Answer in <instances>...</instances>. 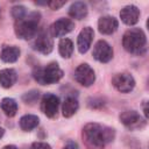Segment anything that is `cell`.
I'll return each mask as SVG.
<instances>
[{
	"instance_id": "cell-5",
	"label": "cell",
	"mask_w": 149,
	"mask_h": 149,
	"mask_svg": "<svg viewBox=\"0 0 149 149\" xmlns=\"http://www.w3.org/2000/svg\"><path fill=\"white\" fill-rule=\"evenodd\" d=\"M112 83L114 87L121 93H129L135 87V79L128 72L116 73L112 78Z\"/></svg>"
},
{
	"instance_id": "cell-11",
	"label": "cell",
	"mask_w": 149,
	"mask_h": 149,
	"mask_svg": "<svg viewBox=\"0 0 149 149\" xmlns=\"http://www.w3.org/2000/svg\"><path fill=\"white\" fill-rule=\"evenodd\" d=\"M33 48L43 54V55H48L54 49V42H52V38L44 31L37 34V36L35 37V41L33 43Z\"/></svg>"
},
{
	"instance_id": "cell-6",
	"label": "cell",
	"mask_w": 149,
	"mask_h": 149,
	"mask_svg": "<svg viewBox=\"0 0 149 149\" xmlns=\"http://www.w3.org/2000/svg\"><path fill=\"white\" fill-rule=\"evenodd\" d=\"M120 121L122 122V125L130 129V130H135V129H140L142 127H144L146 121L144 119L136 112V111H125L120 114Z\"/></svg>"
},
{
	"instance_id": "cell-12",
	"label": "cell",
	"mask_w": 149,
	"mask_h": 149,
	"mask_svg": "<svg viewBox=\"0 0 149 149\" xmlns=\"http://www.w3.org/2000/svg\"><path fill=\"white\" fill-rule=\"evenodd\" d=\"M94 36V31L91 27H85L84 29L80 30L78 37H77V47H78V51L80 54H85L92 43Z\"/></svg>"
},
{
	"instance_id": "cell-16",
	"label": "cell",
	"mask_w": 149,
	"mask_h": 149,
	"mask_svg": "<svg viewBox=\"0 0 149 149\" xmlns=\"http://www.w3.org/2000/svg\"><path fill=\"white\" fill-rule=\"evenodd\" d=\"M17 79L16 71L14 69H2L0 71V85L5 88L12 87Z\"/></svg>"
},
{
	"instance_id": "cell-30",
	"label": "cell",
	"mask_w": 149,
	"mask_h": 149,
	"mask_svg": "<svg viewBox=\"0 0 149 149\" xmlns=\"http://www.w3.org/2000/svg\"><path fill=\"white\" fill-rule=\"evenodd\" d=\"M147 28H148V29H149V19H148V20H147Z\"/></svg>"
},
{
	"instance_id": "cell-29",
	"label": "cell",
	"mask_w": 149,
	"mask_h": 149,
	"mask_svg": "<svg viewBox=\"0 0 149 149\" xmlns=\"http://www.w3.org/2000/svg\"><path fill=\"white\" fill-rule=\"evenodd\" d=\"M3 134H5V130H3V128H2V127H0V139L3 136Z\"/></svg>"
},
{
	"instance_id": "cell-21",
	"label": "cell",
	"mask_w": 149,
	"mask_h": 149,
	"mask_svg": "<svg viewBox=\"0 0 149 149\" xmlns=\"http://www.w3.org/2000/svg\"><path fill=\"white\" fill-rule=\"evenodd\" d=\"M0 106H1V109L5 112V114L7 116H9V118L14 116L16 114V112H17V104L12 98H3L1 100Z\"/></svg>"
},
{
	"instance_id": "cell-22",
	"label": "cell",
	"mask_w": 149,
	"mask_h": 149,
	"mask_svg": "<svg viewBox=\"0 0 149 149\" xmlns=\"http://www.w3.org/2000/svg\"><path fill=\"white\" fill-rule=\"evenodd\" d=\"M12 16H13L16 21L22 20L23 17L27 16V9H26V7H24V6H21V5L14 6V7L12 8Z\"/></svg>"
},
{
	"instance_id": "cell-13",
	"label": "cell",
	"mask_w": 149,
	"mask_h": 149,
	"mask_svg": "<svg viewBox=\"0 0 149 149\" xmlns=\"http://www.w3.org/2000/svg\"><path fill=\"white\" fill-rule=\"evenodd\" d=\"M120 17H121V21L123 23H126L127 26H134L139 21L140 10H139V8L136 6L128 5V6H126V7H123L121 9Z\"/></svg>"
},
{
	"instance_id": "cell-26",
	"label": "cell",
	"mask_w": 149,
	"mask_h": 149,
	"mask_svg": "<svg viewBox=\"0 0 149 149\" xmlns=\"http://www.w3.org/2000/svg\"><path fill=\"white\" fill-rule=\"evenodd\" d=\"M142 112H143L144 116L149 120V100H146L142 102Z\"/></svg>"
},
{
	"instance_id": "cell-15",
	"label": "cell",
	"mask_w": 149,
	"mask_h": 149,
	"mask_svg": "<svg viewBox=\"0 0 149 149\" xmlns=\"http://www.w3.org/2000/svg\"><path fill=\"white\" fill-rule=\"evenodd\" d=\"M87 12V6L83 1H76L69 8V15L76 20H83L84 17H86Z\"/></svg>"
},
{
	"instance_id": "cell-28",
	"label": "cell",
	"mask_w": 149,
	"mask_h": 149,
	"mask_svg": "<svg viewBox=\"0 0 149 149\" xmlns=\"http://www.w3.org/2000/svg\"><path fill=\"white\" fill-rule=\"evenodd\" d=\"M2 149H17V147L14 144H8V146H5Z\"/></svg>"
},
{
	"instance_id": "cell-25",
	"label": "cell",
	"mask_w": 149,
	"mask_h": 149,
	"mask_svg": "<svg viewBox=\"0 0 149 149\" xmlns=\"http://www.w3.org/2000/svg\"><path fill=\"white\" fill-rule=\"evenodd\" d=\"M30 149H51V147L45 142H34Z\"/></svg>"
},
{
	"instance_id": "cell-27",
	"label": "cell",
	"mask_w": 149,
	"mask_h": 149,
	"mask_svg": "<svg viewBox=\"0 0 149 149\" xmlns=\"http://www.w3.org/2000/svg\"><path fill=\"white\" fill-rule=\"evenodd\" d=\"M62 149H79V147L74 141H68Z\"/></svg>"
},
{
	"instance_id": "cell-4",
	"label": "cell",
	"mask_w": 149,
	"mask_h": 149,
	"mask_svg": "<svg viewBox=\"0 0 149 149\" xmlns=\"http://www.w3.org/2000/svg\"><path fill=\"white\" fill-rule=\"evenodd\" d=\"M34 79L41 85H50L59 81L63 77V70L59 68L58 63L51 62L44 68L37 66L33 71Z\"/></svg>"
},
{
	"instance_id": "cell-8",
	"label": "cell",
	"mask_w": 149,
	"mask_h": 149,
	"mask_svg": "<svg viewBox=\"0 0 149 149\" xmlns=\"http://www.w3.org/2000/svg\"><path fill=\"white\" fill-rule=\"evenodd\" d=\"M59 107V99L52 93H45L41 100V111L48 118H55Z\"/></svg>"
},
{
	"instance_id": "cell-19",
	"label": "cell",
	"mask_w": 149,
	"mask_h": 149,
	"mask_svg": "<svg viewBox=\"0 0 149 149\" xmlns=\"http://www.w3.org/2000/svg\"><path fill=\"white\" fill-rule=\"evenodd\" d=\"M79 107V104H78V100L73 97H68L64 102H63V107H62V112H63V115L65 118H70L72 116L77 109Z\"/></svg>"
},
{
	"instance_id": "cell-20",
	"label": "cell",
	"mask_w": 149,
	"mask_h": 149,
	"mask_svg": "<svg viewBox=\"0 0 149 149\" xmlns=\"http://www.w3.org/2000/svg\"><path fill=\"white\" fill-rule=\"evenodd\" d=\"M58 51L63 58H70L73 52V43L70 38H62L58 43Z\"/></svg>"
},
{
	"instance_id": "cell-2",
	"label": "cell",
	"mask_w": 149,
	"mask_h": 149,
	"mask_svg": "<svg viewBox=\"0 0 149 149\" xmlns=\"http://www.w3.org/2000/svg\"><path fill=\"white\" fill-rule=\"evenodd\" d=\"M122 45L132 55L140 56L147 51V37L140 28H132L123 34Z\"/></svg>"
},
{
	"instance_id": "cell-14",
	"label": "cell",
	"mask_w": 149,
	"mask_h": 149,
	"mask_svg": "<svg viewBox=\"0 0 149 149\" xmlns=\"http://www.w3.org/2000/svg\"><path fill=\"white\" fill-rule=\"evenodd\" d=\"M119 27V22L115 17L106 15V16H101L98 20V29L101 34L104 35H111L113 34Z\"/></svg>"
},
{
	"instance_id": "cell-24",
	"label": "cell",
	"mask_w": 149,
	"mask_h": 149,
	"mask_svg": "<svg viewBox=\"0 0 149 149\" xmlns=\"http://www.w3.org/2000/svg\"><path fill=\"white\" fill-rule=\"evenodd\" d=\"M66 3V1L65 0H63V1H58V0H52V1H49L48 2V6L51 8V9H54V10H56V9H59L61 7H63L64 5Z\"/></svg>"
},
{
	"instance_id": "cell-9",
	"label": "cell",
	"mask_w": 149,
	"mask_h": 149,
	"mask_svg": "<svg viewBox=\"0 0 149 149\" xmlns=\"http://www.w3.org/2000/svg\"><path fill=\"white\" fill-rule=\"evenodd\" d=\"M94 59H97L100 63H107L113 57V49L112 47L104 40H100L95 43L92 52Z\"/></svg>"
},
{
	"instance_id": "cell-17",
	"label": "cell",
	"mask_w": 149,
	"mask_h": 149,
	"mask_svg": "<svg viewBox=\"0 0 149 149\" xmlns=\"http://www.w3.org/2000/svg\"><path fill=\"white\" fill-rule=\"evenodd\" d=\"M20 56V49L15 45H7L3 47L0 54V57L6 63H14L17 61Z\"/></svg>"
},
{
	"instance_id": "cell-7",
	"label": "cell",
	"mask_w": 149,
	"mask_h": 149,
	"mask_svg": "<svg viewBox=\"0 0 149 149\" xmlns=\"http://www.w3.org/2000/svg\"><path fill=\"white\" fill-rule=\"evenodd\" d=\"M74 79L80 85H83L85 87H88V86H91L94 83L95 73H94L93 69L88 64L83 63V64L77 66V69L74 71Z\"/></svg>"
},
{
	"instance_id": "cell-1",
	"label": "cell",
	"mask_w": 149,
	"mask_h": 149,
	"mask_svg": "<svg viewBox=\"0 0 149 149\" xmlns=\"http://www.w3.org/2000/svg\"><path fill=\"white\" fill-rule=\"evenodd\" d=\"M81 136L87 149H104L106 143L113 141L115 130L99 123H87L83 128Z\"/></svg>"
},
{
	"instance_id": "cell-10",
	"label": "cell",
	"mask_w": 149,
	"mask_h": 149,
	"mask_svg": "<svg viewBox=\"0 0 149 149\" xmlns=\"http://www.w3.org/2000/svg\"><path fill=\"white\" fill-rule=\"evenodd\" d=\"M74 28V23L70 19L62 17L57 21H55L50 27V33L54 37H62L72 31Z\"/></svg>"
},
{
	"instance_id": "cell-3",
	"label": "cell",
	"mask_w": 149,
	"mask_h": 149,
	"mask_svg": "<svg viewBox=\"0 0 149 149\" xmlns=\"http://www.w3.org/2000/svg\"><path fill=\"white\" fill-rule=\"evenodd\" d=\"M41 15L37 12H33L27 14L26 17L15 22L14 31L19 38L22 40H31L36 37L38 34V23Z\"/></svg>"
},
{
	"instance_id": "cell-18",
	"label": "cell",
	"mask_w": 149,
	"mask_h": 149,
	"mask_svg": "<svg viewBox=\"0 0 149 149\" xmlns=\"http://www.w3.org/2000/svg\"><path fill=\"white\" fill-rule=\"evenodd\" d=\"M38 122H40L38 116L33 114H26L20 119V127L24 132H30L38 126Z\"/></svg>"
},
{
	"instance_id": "cell-23",
	"label": "cell",
	"mask_w": 149,
	"mask_h": 149,
	"mask_svg": "<svg viewBox=\"0 0 149 149\" xmlns=\"http://www.w3.org/2000/svg\"><path fill=\"white\" fill-rule=\"evenodd\" d=\"M40 98V92L38 91H30V92H27L26 94H23L22 99L26 104H34L37 99Z\"/></svg>"
}]
</instances>
